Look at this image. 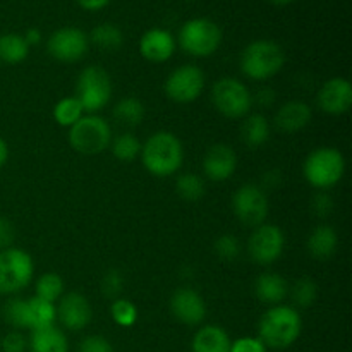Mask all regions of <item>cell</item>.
Here are the masks:
<instances>
[{
  "instance_id": "obj_32",
  "label": "cell",
  "mask_w": 352,
  "mask_h": 352,
  "mask_svg": "<svg viewBox=\"0 0 352 352\" xmlns=\"http://www.w3.org/2000/svg\"><path fill=\"white\" fill-rule=\"evenodd\" d=\"M64 294V280L60 275L57 274H45L38 278L36 282V296L43 301L55 302L62 298Z\"/></svg>"
},
{
  "instance_id": "obj_29",
  "label": "cell",
  "mask_w": 352,
  "mask_h": 352,
  "mask_svg": "<svg viewBox=\"0 0 352 352\" xmlns=\"http://www.w3.org/2000/svg\"><path fill=\"white\" fill-rule=\"evenodd\" d=\"M82 113H85V110H82L79 100L76 98V96H69V98H62L60 102L55 105L54 119L57 120L58 126L71 127L81 119Z\"/></svg>"
},
{
  "instance_id": "obj_38",
  "label": "cell",
  "mask_w": 352,
  "mask_h": 352,
  "mask_svg": "<svg viewBox=\"0 0 352 352\" xmlns=\"http://www.w3.org/2000/svg\"><path fill=\"white\" fill-rule=\"evenodd\" d=\"M79 352H113L112 344L102 336H89L81 340Z\"/></svg>"
},
{
  "instance_id": "obj_6",
  "label": "cell",
  "mask_w": 352,
  "mask_h": 352,
  "mask_svg": "<svg viewBox=\"0 0 352 352\" xmlns=\"http://www.w3.org/2000/svg\"><path fill=\"white\" fill-rule=\"evenodd\" d=\"M112 96V81L105 69L100 65H89L82 69L76 85V98L81 103L82 110L96 113L105 109Z\"/></svg>"
},
{
  "instance_id": "obj_16",
  "label": "cell",
  "mask_w": 352,
  "mask_h": 352,
  "mask_svg": "<svg viewBox=\"0 0 352 352\" xmlns=\"http://www.w3.org/2000/svg\"><path fill=\"white\" fill-rule=\"evenodd\" d=\"M318 105L323 112L340 116L352 105V86L346 78H332L320 88Z\"/></svg>"
},
{
  "instance_id": "obj_23",
  "label": "cell",
  "mask_w": 352,
  "mask_h": 352,
  "mask_svg": "<svg viewBox=\"0 0 352 352\" xmlns=\"http://www.w3.org/2000/svg\"><path fill=\"white\" fill-rule=\"evenodd\" d=\"M339 246V237L333 227L318 226L308 239V250L316 260H329L336 254Z\"/></svg>"
},
{
  "instance_id": "obj_24",
  "label": "cell",
  "mask_w": 352,
  "mask_h": 352,
  "mask_svg": "<svg viewBox=\"0 0 352 352\" xmlns=\"http://www.w3.org/2000/svg\"><path fill=\"white\" fill-rule=\"evenodd\" d=\"M241 138L250 148H258L265 144L270 138V122L261 113H251L246 117L241 127Z\"/></svg>"
},
{
  "instance_id": "obj_3",
  "label": "cell",
  "mask_w": 352,
  "mask_h": 352,
  "mask_svg": "<svg viewBox=\"0 0 352 352\" xmlns=\"http://www.w3.org/2000/svg\"><path fill=\"white\" fill-rule=\"evenodd\" d=\"M285 54L272 40H256L244 48L241 55V71L254 81L270 79L284 67Z\"/></svg>"
},
{
  "instance_id": "obj_37",
  "label": "cell",
  "mask_w": 352,
  "mask_h": 352,
  "mask_svg": "<svg viewBox=\"0 0 352 352\" xmlns=\"http://www.w3.org/2000/svg\"><path fill=\"white\" fill-rule=\"evenodd\" d=\"M124 287V278L119 270H109L102 278V291L107 298L117 299Z\"/></svg>"
},
{
  "instance_id": "obj_10",
  "label": "cell",
  "mask_w": 352,
  "mask_h": 352,
  "mask_svg": "<svg viewBox=\"0 0 352 352\" xmlns=\"http://www.w3.org/2000/svg\"><path fill=\"white\" fill-rule=\"evenodd\" d=\"M232 208L239 222L244 226L258 227L265 223L268 217V196L260 186L244 184L236 191L232 198Z\"/></svg>"
},
{
  "instance_id": "obj_21",
  "label": "cell",
  "mask_w": 352,
  "mask_h": 352,
  "mask_svg": "<svg viewBox=\"0 0 352 352\" xmlns=\"http://www.w3.org/2000/svg\"><path fill=\"white\" fill-rule=\"evenodd\" d=\"M230 344L227 332L217 325H206L196 332L192 339V352H230Z\"/></svg>"
},
{
  "instance_id": "obj_4",
  "label": "cell",
  "mask_w": 352,
  "mask_h": 352,
  "mask_svg": "<svg viewBox=\"0 0 352 352\" xmlns=\"http://www.w3.org/2000/svg\"><path fill=\"white\" fill-rule=\"evenodd\" d=\"M305 177L313 188L330 189L339 184L346 172V160L337 148L323 146L311 151L305 160Z\"/></svg>"
},
{
  "instance_id": "obj_15",
  "label": "cell",
  "mask_w": 352,
  "mask_h": 352,
  "mask_svg": "<svg viewBox=\"0 0 352 352\" xmlns=\"http://www.w3.org/2000/svg\"><path fill=\"white\" fill-rule=\"evenodd\" d=\"M170 311L181 323L198 325L205 320L206 306L199 292L191 287H181L172 294Z\"/></svg>"
},
{
  "instance_id": "obj_39",
  "label": "cell",
  "mask_w": 352,
  "mask_h": 352,
  "mask_svg": "<svg viewBox=\"0 0 352 352\" xmlns=\"http://www.w3.org/2000/svg\"><path fill=\"white\" fill-rule=\"evenodd\" d=\"M230 352H267V346L256 337H243L230 344Z\"/></svg>"
},
{
  "instance_id": "obj_47",
  "label": "cell",
  "mask_w": 352,
  "mask_h": 352,
  "mask_svg": "<svg viewBox=\"0 0 352 352\" xmlns=\"http://www.w3.org/2000/svg\"><path fill=\"white\" fill-rule=\"evenodd\" d=\"M274 3H277V6H287V3H291L292 0H272Z\"/></svg>"
},
{
  "instance_id": "obj_17",
  "label": "cell",
  "mask_w": 352,
  "mask_h": 352,
  "mask_svg": "<svg viewBox=\"0 0 352 352\" xmlns=\"http://www.w3.org/2000/svg\"><path fill=\"white\" fill-rule=\"evenodd\" d=\"M236 167L237 157L229 144H213L206 151L205 158H203V170H205V175L215 182H223L232 177L234 172H236Z\"/></svg>"
},
{
  "instance_id": "obj_36",
  "label": "cell",
  "mask_w": 352,
  "mask_h": 352,
  "mask_svg": "<svg viewBox=\"0 0 352 352\" xmlns=\"http://www.w3.org/2000/svg\"><path fill=\"white\" fill-rule=\"evenodd\" d=\"M215 253L223 261H234L241 254V243L232 234H223L217 239Z\"/></svg>"
},
{
  "instance_id": "obj_25",
  "label": "cell",
  "mask_w": 352,
  "mask_h": 352,
  "mask_svg": "<svg viewBox=\"0 0 352 352\" xmlns=\"http://www.w3.org/2000/svg\"><path fill=\"white\" fill-rule=\"evenodd\" d=\"M30 54V45L24 36L16 33L0 34V60L3 64H19Z\"/></svg>"
},
{
  "instance_id": "obj_28",
  "label": "cell",
  "mask_w": 352,
  "mask_h": 352,
  "mask_svg": "<svg viewBox=\"0 0 352 352\" xmlns=\"http://www.w3.org/2000/svg\"><path fill=\"white\" fill-rule=\"evenodd\" d=\"M91 41L102 50H117L122 47L124 34L116 24H98L91 31Z\"/></svg>"
},
{
  "instance_id": "obj_7",
  "label": "cell",
  "mask_w": 352,
  "mask_h": 352,
  "mask_svg": "<svg viewBox=\"0 0 352 352\" xmlns=\"http://www.w3.org/2000/svg\"><path fill=\"white\" fill-rule=\"evenodd\" d=\"M220 41H222V31L206 17L188 21L179 31V43L182 50L192 57H210L219 50Z\"/></svg>"
},
{
  "instance_id": "obj_44",
  "label": "cell",
  "mask_w": 352,
  "mask_h": 352,
  "mask_svg": "<svg viewBox=\"0 0 352 352\" xmlns=\"http://www.w3.org/2000/svg\"><path fill=\"white\" fill-rule=\"evenodd\" d=\"M274 91H272V89H267V88H263V89H260V91H258V95H256V102L260 103V105H263V107H267V105H270L272 102H274Z\"/></svg>"
},
{
  "instance_id": "obj_14",
  "label": "cell",
  "mask_w": 352,
  "mask_h": 352,
  "mask_svg": "<svg viewBox=\"0 0 352 352\" xmlns=\"http://www.w3.org/2000/svg\"><path fill=\"white\" fill-rule=\"evenodd\" d=\"M91 316L93 311L88 299L79 292H69L58 299L57 320L67 330H82L91 322Z\"/></svg>"
},
{
  "instance_id": "obj_18",
  "label": "cell",
  "mask_w": 352,
  "mask_h": 352,
  "mask_svg": "<svg viewBox=\"0 0 352 352\" xmlns=\"http://www.w3.org/2000/svg\"><path fill=\"white\" fill-rule=\"evenodd\" d=\"M175 40L167 30L153 28L141 36L140 52L146 60L165 62L174 55Z\"/></svg>"
},
{
  "instance_id": "obj_22",
  "label": "cell",
  "mask_w": 352,
  "mask_h": 352,
  "mask_svg": "<svg viewBox=\"0 0 352 352\" xmlns=\"http://www.w3.org/2000/svg\"><path fill=\"white\" fill-rule=\"evenodd\" d=\"M31 352H69L67 337L55 325L33 330L30 339Z\"/></svg>"
},
{
  "instance_id": "obj_41",
  "label": "cell",
  "mask_w": 352,
  "mask_h": 352,
  "mask_svg": "<svg viewBox=\"0 0 352 352\" xmlns=\"http://www.w3.org/2000/svg\"><path fill=\"white\" fill-rule=\"evenodd\" d=\"M14 237H16V229L12 222L7 220L6 217H0V251L12 248Z\"/></svg>"
},
{
  "instance_id": "obj_34",
  "label": "cell",
  "mask_w": 352,
  "mask_h": 352,
  "mask_svg": "<svg viewBox=\"0 0 352 352\" xmlns=\"http://www.w3.org/2000/svg\"><path fill=\"white\" fill-rule=\"evenodd\" d=\"M318 296V287L311 278H299L294 285L291 287V298L296 306L299 308H308L316 301Z\"/></svg>"
},
{
  "instance_id": "obj_12",
  "label": "cell",
  "mask_w": 352,
  "mask_h": 352,
  "mask_svg": "<svg viewBox=\"0 0 352 352\" xmlns=\"http://www.w3.org/2000/svg\"><path fill=\"white\" fill-rule=\"evenodd\" d=\"M205 88V74L198 65H181L165 81V93L177 103L195 102Z\"/></svg>"
},
{
  "instance_id": "obj_13",
  "label": "cell",
  "mask_w": 352,
  "mask_h": 352,
  "mask_svg": "<svg viewBox=\"0 0 352 352\" xmlns=\"http://www.w3.org/2000/svg\"><path fill=\"white\" fill-rule=\"evenodd\" d=\"M89 40L85 31L78 28H62L57 30L48 40V52L60 62H76L85 57L88 52Z\"/></svg>"
},
{
  "instance_id": "obj_11",
  "label": "cell",
  "mask_w": 352,
  "mask_h": 352,
  "mask_svg": "<svg viewBox=\"0 0 352 352\" xmlns=\"http://www.w3.org/2000/svg\"><path fill=\"white\" fill-rule=\"evenodd\" d=\"M285 246V237L280 227L272 223H261L251 234L248 251L254 263L272 265L282 256Z\"/></svg>"
},
{
  "instance_id": "obj_5",
  "label": "cell",
  "mask_w": 352,
  "mask_h": 352,
  "mask_svg": "<svg viewBox=\"0 0 352 352\" xmlns=\"http://www.w3.org/2000/svg\"><path fill=\"white\" fill-rule=\"evenodd\" d=\"M112 129L102 117L89 113L82 116L74 126L69 127V143L78 153L98 155L110 146Z\"/></svg>"
},
{
  "instance_id": "obj_8",
  "label": "cell",
  "mask_w": 352,
  "mask_h": 352,
  "mask_svg": "<svg viewBox=\"0 0 352 352\" xmlns=\"http://www.w3.org/2000/svg\"><path fill=\"white\" fill-rule=\"evenodd\" d=\"M34 265L30 254L17 248L0 251V294H16L33 280Z\"/></svg>"
},
{
  "instance_id": "obj_35",
  "label": "cell",
  "mask_w": 352,
  "mask_h": 352,
  "mask_svg": "<svg viewBox=\"0 0 352 352\" xmlns=\"http://www.w3.org/2000/svg\"><path fill=\"white\" fill-rule=\"evenodd\" d=\"M110 313H112L113 322L120 327H126V329L133 327L138 320V308L127 299L117 298L110 308Z\"/></svg>"
},
{
  "instance_id": "obj_9",
  "label": "cell",
  "mask_w": 352,
  "mask_h": 352,
  "mask_svg": "<svg viewBox=\"0 0 352 352\" xmlns=\"http://www.w3.org/2000/svg\"><path fill=\"white\" fill-rule=\"evenodd\" d=\"M212 100L215 109L230 119L248 116L253 105V96L246 85L234 78H222L213 85Z\"/></svg>"
},
{
  "instance_id": "obj_30",
  "label": "cell",
  "mask_w": 352,
  "mask_h": 352,
  "mask_svg": "<svg viewBox=\"0 0 352 352\" xmlns=\"http://www.w3.org/2000/svg\"><path fill=\"white\" fill-rule=\"evenodd\" d=\"M3 316L14 329H30V305L28 299H9L3 306Z\"/></svg>"
},
{
  "instance_id": "obj_46",
  "label": "cell",
  "mask_w": 352,
  "mask_h": 352,
  "mask_svg": "<svg viewBox=\"0 0 352 352\" xmlns=\"http://www.w3.org/2000/svg\"><path fill=\"white\" fill-rule=\"evenodd\" d=\"M7 160H9V146H7L6 141L0 138V168L7 164Z\"/></svg>"
},
{
  "instance_id": "obj_33",
  "label": "cell",
  "mask_w": 352,
  "mask_h": 352,
  "mask_svg": "<svg viewBox=\"0 0 352 352\" xmlns=\"http://www.w3.org/2000/svg\"><path fill=\"white\" fill-rule=\"evenodd\" d=\"M177 192L186 201H198L205 195V182L198 174H182L177 179Z\"/></svg>"
},
{
  "instance_id": "obj_31",
  "label": "cell",
  "mask_w": 352,
  "mask_h": 352,
  "mask_svg": "<svg viewBox=\"0 0 352 352\" xmlns=\"http://www.w3.org/2000/svg\"><path fill=\"white\" fill-rule=\"evenodd\" d=\"M110 146H112L113 157L119 158L122 162H131L136 157H140L141 153V143L138 141V138L131 133H124L120 136L113 138L110 141Z\"/></svg>"
},
{
  "instance_id": "obj_27",
  "label": "cell",
  "mask_w": 352,
  "mask_h": 352,
  "mask_svg": "<svg viewBox=\"0 0 352 352\" xmlns=\"http://www.w3.org/2000/svg\"><path fill=\"white\" fill-rule=\"evenodd\" d=\"M113 117L124 126H138L144 119V105L134 96H127L117 103Z\"/></svg>"
},
{
  "instance_id": "obj_26",
  "label": "cell",
  "mask_w": 352,
  "mask_h": 352,
  "mask_svg": "<svg viewBox=\"0 0 352 352\" xmlns=\"http://www.w3.org/2000/svg\"><path fill=\"white\" fill-rule=\"evenodd\" d=\"M30 305V329L31 330H40L52 327L57 320V308L54 302L43 301L40 298L28 299Z\"/></svg>"
},
{
  "instance_id": "obj_45",
  "label": "cell",
  "mask_w": 352,
  "mask_h": 352,
  "mask_svg": "<svg viewBox=\"0 0 352 352\" xmlns=\"http://www.w3.org/2000/svg\"><path fill=\"white\" fill-rule=\"evenodd\" d=\"M40 40H41V33L38 30H28L26 34H24V41H26L30 47L31 45L40 43Z\"/></svg>"
},
{
  "instance_id": "obj_40",
  "label": "cell",
  "mask_w": 352,
  "mask_h": 352,
  "mask_svg": "<svg viewBox=\"0 0 352 352\" xmlns=\"http://www.w3.org/2000/svg\"><path fill=\"white\" fill-rule=\"evenodd\" d=\"M28 340L21 332H9L2 339L3 352H24L26 351Z\"/></svg>"
},
{
  "instance_id": "obj_42",
  "label": "cell",
  "mask_w": 352,
  "mask_h": 352,
  "mask_svg": "<svg viewBox=\"0 0 352 352\" xmlns=\"http://www.w3.org/2000/svg\"><path fill=\"white\" fill-rule=\"evenodd\" d=\"M332 206L333 201L327 192H320V195H316L315 198H313V210H315L316 215H329V213L332 212Z\"/></svg>"
},
{
  "instance_id": "obj_2",
  "label": "cell",
  "mask_w": 352,
  "mask_h": 352,
  "mask_svg": "<svg viewBox=\"0 0 352 352\" xmlns=\"http://www.w3.org/2000/svg\"><path fill=\"white\" fill-rule=\"evenodd\" d=\"M302 330V320L292 306H272L260 320V337L258 339L267 349H287L299 339Z\"/></svg>"
},
{
  "instance_id": "obj_1",
  "label": "cell",
  "mask_w": 352,
  "mask_h": 352,
  "mask_svg": "<svg viewBox=\"0 0 352 352\" xmlns=\"http://www.w3.org/2000/svg\"><path fill=\"white\" fill-rule=\"evenodd\" d=\"M141 160L144 168L157 177H168L181 168L184 160L182 143L175 134L160 131L141 144Z\"/></svg>"
},
{
  "instance_id": "obj_43",
  "label": "cell",
  "mask_w": 352,
  "mask_h": 352,
  "mask_svg": "<svg viewBox=\"0 0 352 352\" xmlns=\"http://www.w3.org/2000/svg\"><path fill=\"white\" fill-rule=\"evenodd\" d=\"M79 6L86 10H100L110 2V0H78Z\"/></svg>"
},
{
  "instance_id": "obj_19",
  "label": "cell",
  "mask_w": 352,
  "mask_h": 352,
  "mask_svg": "<svg viewBox=\"0 0 352 352\" xmlns=\"http://www.w3.org/2000/svg\"><path fill=\"white\" fill-rule=\"evenodd\" d=\"M311 120V109L308 103L301 102V100H294V102H287L278 109L277 116H275V124L284 133H296L306 127Z\"/></svg>"
},
{
  "instance_id": "obj_20",
  "label": "cell",
  "mask_w": 352,
  "mask_h": 352,
  "mask_svg": "<svg viewBox=\"0 0 352 352\" xmlns=\"http://www.w3.org/2000/svg\"><path fill=\"white\" fill-rule=\"evenodd\" d=\"M254 292H256V298L261 302L277 306L289 294V285L282 275L274 274V272H267V274H261L256 278V282H254Z\"/></svg>"
}]
</instances>
